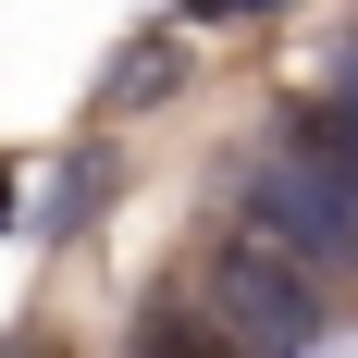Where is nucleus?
Returning a JSON list of instances; mask_svg holds the SVG:
<instances>
[{
    "label": "nucleus",
    "instance_id": "obj_1",
    "mask_svg": "<svg viewBox=\"0 0 358 358\" xmlns=\"http://www.w3.org/2000/svg\"><path fill=\"white\" fill-rule=\"evenodd\" d=\"M248 235H272V248H296V259H322V272H346V259H358V173H346V148L322 136V111L259 161Z\"/></svg>",
    "mask_w": 358,
    "mask_h": 358
},
{
    "label": "nucleus",
    "instance_id": "obj_2",
    "mask_svg": "<svg viewBox=\"0 0 358 358\" xmlns=\"http://www.w3.org/2000/svg\"><path fill=\"white\" fill-rule=\"evenodd\" d=\"M198 296L248 334V358H296V346H322V259L272 248V235L210 248V285H198Z\"/></svg>",
    "mask_w": 358,
    "mask_h": 358
},
{
    "label": "nucleus",
    "instance_id": "obj_3",
    "mask_svg": "<svg viewBox=\"0 0 358 358\" xmlns=\"http://www.w3.org/2000/svg\"><path fill=\"white\" fill-rule=\"evenodd\" d=\"M148 358H248V334L222 322L210 296H198V309H148V334H136Z\"/></svg>",
    "mask_w": 358,
    "mask_h": 358
}]
</instances>
